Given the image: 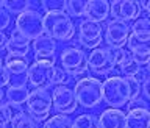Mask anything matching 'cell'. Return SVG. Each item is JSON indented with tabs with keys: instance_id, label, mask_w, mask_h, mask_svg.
Masks as SVG:
<instances>
[{
	"instance_id": "cell-1",
	"label": "cell",
	"mask_w": 150,
	"mask_h": 128,
	"mask_svg": "<svg viewBox=\"0 0 150 128\" xmlns=\"http://www.w3.org/2000/svg\"><path fill=\"white\" fill-rule=\"evenodd\" d=\"M44 33L55 41H70L75 36V25L64 11L45 13L44 16Z\"/></svg>"
},
{
	"instance_id": "cell-2",
	"label": "cell",
	"mask_w": 150,
	"mask_h": 128,
	"mask_svg": "<svg viewBox=\"0 0 150 128\" xmlns=\"http://www.w3.org/2000/svg\"><path fill=\"white\" fill-rule=\"evenodd\" d=\"M74 94L77 103L83 108H96L103 102L102 81L96 77H83L75 83Z\"/></svg>"
},
{
	"instance_id": "cell-3",
	"label": "cell",
	"mask_w": 150,
	"mask_h": 128,
	"mask_svg": "<svg viewBox=\"0 0 150 128\" xmlns=\"http://www.w3.org/2000/svg\"><path fill=\"white\" fill-rule=\"evenodd\" d=\"M102 98L108 106L117 108L125 106L130 102V91L124 77H110L102 81Z\"/></svg>"
},
{
	"instance_id": "cell-4",
	"label": "cell",
	"mask_w": 150,
	"mask_h": 128,
	"mask_svg": "<svg viewBox=\"0 0 150 128\" xmlns=\"http://www.w3.org/2000/svg\"><path fill=\"white\" fill-rule=\"evenodd\" d=\"M52 110H53V106H52V92L49 91V88H38L30 91L27 98V111L36 124L45 122L49 119Z\"/></svg>"
},
{
	"instance_id": "cell-5",
	"label": "cell",
	"mask_w": 150,
	"mask_h": 128,
	"mask_svg": "<svg viewBox=\"0 0 150 128\" xmlns=\"http://www.w3.org/2000/svg\"><path fill=\"white\" fill-rule=\"evenodd\" d=\"M61 67L67 72L70 77L78 78L88 72V55L78 47H69L64 49L59 55Z\"/></svg>"
},
{
	"instance_id": "cell-6",
	"label": "cell",
	"mask_w": 150,
	"mask_h": 128,
	"mask_svg": "<svg viewBox=\"0 0 150 128\" xmlns=\"http://www.w3.org/2000/svg\"><path fill=\"white\" fill-rule=\"evenodd\" d=\"M16 31H19L27 39L35 41L44 35V17L41 13L27 9L19 14L16 19Z\"/></svg>"
},
{
	"instance_id": "cell-7",
	"label": "cell",
	"mask_w": 150,
	"mask_h": 128,
	"mask_svg": "<svg viewBox=\"0 0 150 128\" xmlns=\"http://www.w3.org/2000/svg\"><path fill=\"white\" fill-rule=\"evenodd\" d=\"M55 59H36L35 63L28 66L27 80L35 89L38 88H49L52 84V75H53Z\"/></svg>"
},
{
	"instance_id": "cell-8",
	"label": "cell",
	"mask_w": 150,
	"mask_h": 128,
	"mask_svg": "<svg viewBox=\"0 0 150 128\" xmlns=\"http://www.w3.org/2000/svg\"><path fill=\"white\" fill-rule=\"evenodd\" d=\"M103 28L102 23L84 19L78 23V42L88 50H96L103 42Z\"/></svg>"
},
{
	"instance_id": "cell-9",
	"label": "cell",
	"mask_w": 150,
	"mask_h": 128,
	"mask_svg": "<svg viewBox=\"0 0 150 128\" xmlns=\"http://www.w3.org/2000/svg\"><path fill=\"white\" fill-rule=\"evenodd\" d=\"M88 67L98 75H108L112 70H116L117 66L110 47H98V49L92 50L91 55L88 56Z\"/></svg>"
},
{
	"instance_id": "cell-10",
	"label": "cell",
	"mask_w": 150,
	"mask_h": 128,
	"mask_svg": "<svg viewBox=\"0 0 150 128\" xmlns=\"http://www.w3.org/2000/svg\"><path fill=\"white\" fill-rule=\"evenodd\" d=\"M52 106L58 114L69 116L70 112H74L78 106L74 89L69 86H55L52 91Z\"/></svg>"
},
{
	"instance_id": "cell-11",
	"label": "cell",
	"mask_w": 150,
	"mask_h": 128,
	"mask_svg": "<svg viewBox=\"0 0 150 128\" xmlns=\"http://www.w3.org/2000/svg\"><path fill=\"white\" fill-rule=\"evenodd\" d=\"M141 11H142L141 3L134 0H114L112 3H110V14L112 19L120 22L128 23V21H136L139 19Z\"/></svg>"
},
{
	"instance_id": "cell-12",
	"label": "cell",
	"mask_w": 150,
	"mask_h": 128,
	"mask_svg": "<svg viewBox=\"0 0 150 128\" xmlns=\"http://www.w3.org/2000/svg\"><path fill=\"white\" fill-rule=\"evenodd\" d=\"M130 31L131 28L127 22L111 19L105 27V37L103 39L108 44V47H124L130 36Z\"/></svg>"
},
{
	"instance_id": "cell-13",
	"label": "cell",
	"mask_w": 150,
	"mask_h": 128,
	"mask_svg": "<svg viewBox=\"0 0 150 128\" xmlns=\"http://www.w3.org/2000/svg\"><path fill=\"white\" fill-rule=\"evenodd\" d=\"M31 49L35 52L36 59H45V61H52L55 59V52H56V41L52 39L50 36L42 35L38 39L33 41Z\"/></svg>"
},
{
	"instance_id": "cell-14",
	"label": "cell",
	"mask_w": 150,
	"mask_h": 128,
	"mask_svg": "<svg viewBox=\"0 0 150 128\" xmlns=\"http://www.w3.org/2000/svg\"><path fill=\"white\" fill-rule=\"evenodd\" d=\"M100 128H127V116L122 110L108 108L98 117Z\"/></svg>"
},
{
	"instance_id": "cell-15",
	"label": "cell",
	"mask_w": 150,
	"mask_h": 128,
	"mask_svg": "<svg viewBox=\"0 0 150 128\" xmlns=\"http://www.w3.org/2000/svg\"><path fill=\"white\" fill-rule=\"evenodd\" d=\"M84 16L88 21L102 23L110 16V2H106V0H89L86 5Z\"/></svg>"
},
{
	"instance_id": "cell-16",
	"label": "cell",
	"mask_w": 150,
	"mask_h": 128,
	"mask_svg": "<svg viewBox=\"0 0 150 128\" xmlns=\"http://www.w3.org/2000/svg\"><path fill=\"white\" fill-rule=\"evenodd\" d=\"M8 55H17V56H27L31 50V41L27 39L25 36H22L19 31L14 30L13 35L8 37L6 44Z\"/></svg>"
},
{
	"instance_id": "cell-17",
	"label": "cell",
	"mask_w": 150,
	"mask_h": 128,
	"mask_svg": "<svg viewBox=\"0 0 150 128\" xmlns=\"http://www.w3.org/2000/svg\"><path fill=\"white\" fill-rule=\"evenodd\" d=\"M125 45L131 55H150V36L147 35L130 33Z\"/></svg>"
},
{
	"instance_id": "cell-18",
	"label": "cell",
	"mask_w": 150,
	"mask_h": 128,
	"mask_svg": "<svg viewBox=\"0 0 150 128\" xmlns=\"http://www.w3.org/2000/svg\"><path fill=\"white\" fill-rule=\"evenodd\" d=\"M28 94H30L28 88L23 83H19V84H13V86H9L6 94H5V97L8 98V103L11 106L21 108L23 103H27Z\"/></svg>"
},
{
	"instance_id": "cell-19",
	"label": "cell",
	"mask_w": 150,
	"mask_h": 128,
	"mask_svg": "<svg viewBox=\"0 0 150 128\" xmlns=\"http://www.w3.org/2000/svg\"><path fill=\"white\" fill-rule=\"evenodd\" d=\"M125 116L127 128H150V110H133Z\"/></svg>"
},
{
	"instance_id": "cell-20",
	"label": "cell",
	"mask_w": 150,
	"mask_h": 128,
	"mask_svg": "<svg viewBox=\"0 0 150 128\" xmlns=\"http://www.w3.org/2000/svg\"><path fill=\"white\" fill-rule=\"evenodd\" d=\"M5 69L9 72V75H23L28 70V58L27 56H17V55H8L5 56Z\"/></svg>"
},
{
	"instance_id": "cell-21",
	"label": "cell",
	"mask_w": 150,
	"mask_h": 128,
	"mask_svg": "<svg viewBox=\"0 0 150 128\" xmlns=\"http://www.w3.org/2000/svg\"><path fill=\"white\" fill-rule=\"evenodd\" d=\"M42 128H74V119L64 114H55L44 122Z\"/></svg>"
},
{
	"instance_id": "cell-22",
	"label": "cell",
	"mask_w": 150,
	"mask_h": 128,
	"mask_svg": "<svg viewBox=\"0 0 150 128\" xmlns=\"http://www.w3.org/2000/svg\"><path fill=\"white\" fill-rule=\"evenodd\" d=\"M11 125L13 128H39V125L33 120V117L25 111L16 112L11 119Z\"/></svg>"
},
{
	"instance_id": "cell-23",
	"label": "cell",
	"mask_w": 150,
	"mask_h": 128,
	"mask_svg": "<svg viewBox=\"0 0 150 128\" xmlns=\"http://www.w3.org/2000/svg\"><path fill=\"white\" fill-rule=\"evenodd\" d=\"M86 5L88 2H84V0H67L64 13L69 17H81L86 13Z\"/></svg>"
},
{
	"instance_id": "cell-24",
	"label": "cell",
	"mask_w": 150,
	"mask_h": 128,
	"mask_svg": "<svg viewBox=\"0 0 150 128\" xmlns=\"http://www.w3.org/2000/svg\"><path fill=\"white\" fill-rule=\"evenodd\" d=\"M74 128H100L98 127V117L94 114H80L74 119Z\"/></svg>"
},
{
	"instance_id": "cell-25",
	"label": "cell",
	"mask_w": 150,
	"mask_h": 128,
	"mask_svg": "<svg viewBox=\"0 0 150 128\" xmlns=\"http://www.w3.org/2000/svg\"><path fill=\"white\" fill-rule=\"evenodd\" d=\"M3 8L6 9L9 14H22L23 11L28 9V0H8L5 2Z\"/></svg>"
},
{
	"instance_id": "cell-26",
	"label": "cell",
	"mask_w": 150,
	"mask_h": 128,
	"mask_svg": "<svg viewBox=\"0 0 150 128\" xmlns=\"http://www.w3.org/2000/svg\"><path fill=\"white\" fill-rule=\"evenodd\" d=\"M69 80H70V75L61 66H55L53 75H52V84H55V86H67Z\"/></svg>"
},
{
	"instance_id": "cell-27",
	"label": "cell",
	"mask_w": 150,
	"mask_h": 128,
	"mask_svg": "<svg viewBox=\"0 0 150 128\" xmlns=\"http://www.w3.org/2000/svg\"><path fill=\"white\" fill-rule=\"evenodd\" d=\"M130 28H131L133 33H136V35H147V36H150V19L149 17L136 19Z\"/></svg>"
},
{
	"instance_id": "cell-28",
	"label": "cell",
	"mask_w": 150,
	"mask_h": 128,
	"mask_svg": "<svg viewBox=\"0 0 150 128\" xmlns=\"http://www.w3.org/2000/svg\"><path fill=\"white\" fill-rule=\"evenodd\" d=\"M117 69H119V72L124 74V77H134L136 72L139 70V66L134 63V61H133V56H131V58L125 59Z\"/></svg>"
},
{
	"instance_id": "cell-29",
	"label": "cell",
	"mask_w": 150,
	"mask_h": 128,
	"mask_svg": "<svg viewBox=\"0 0 150 128\" xmlns=\"http://www.w3.org/2000/svg\"><path fill=\"white\" fill-rule=\"evenodd\" d=\"M42 9L45 13H58L66 9V0H42Z\"/></svg>"
},
{
	"instance_id": "cell-30",
	"label": "cell",
	"mask_w": 150,
	"mask_h": 128,
	"mask_svg": "<svg viewBox=\"0 0 150 128\" xmlns=\"http://www.w3.org/2000/svg\"><path fill=\"white\" fill-rule=\"evenodd\" d=\"M125 78V83L128 86V91H130V100L131 98H136V97H141V92H142V86L136 81L134 77H124Z\"/></svg>"
},
{
	"instance_id": "cell-31",
	"label": "cell",
	"mask_w": 150,
	"mask_h": 128,
	"mask_svg": "<svg viewBox=\"0 0 150 128\" xmlns=\"http://www.w3.org/2000/svg\"><path fill=\"white\" fill-rule=\"evenodd\" d=\"M127 108L128 111H133V110H149V103L145 98L142 97H136V98H131V100L127 103Z\"/></svg>"
},
{
	"instance_id": "cell-32",
	"label": "cell",
	"mask_w": 150,
	"mask_h": 128,
	"mask_svg": "<svg viewBox=\"0 0 150 128\" xmlns=\"http://www.w3.org/2000/svg\"><path fill=\"white\" fill-rule=\"evenodd\" d=\"M9 23H11V16H9V13L6 9L2 8L0 9V31L6 30L9 27Z\"/></svg>"
},
{
	"instance_id": "cell-33",
	"label": "cell",
	"mask_w": 150,
	"mask_h": 128,
	"mask_svg": "<svg viewBox=\"0 0 150 128\" xmlns=\"http://www.w3.org/2000/svg\"><path fill=\"white\" fill-rule=\"evenodd\" d=\"M134 78H136V81H138L141 86H142V84L150 78V74H149V70H147V69L139 67V70H138V72H136V75H134Z\"/></svg>"
},
{
	"instance_id": "cell-34",
	"label": "cell",
	"mask_w": 150,
	"mask_h": 128,
	"mask_svg": "<svg viewBox=\"0 0 150 128\" xmlns=\"http://www.w3.org/2000/svg\"><path fill=\"white\" fill-rule=\"evenodd\" d=\"M9 80H11V75H9V72L5 69V66H2V67H0V89L6 86L9 83Z\"/></svg>"
},
{
	"instance_id": "cell-35",
	"label": "cell",
	"mask_w": 150,
	"mask_h": 128,
	"mask_svg": "<svg viewBox=\"0 0 150 128\" xmlns=\"http://www.w3.org/2000/svg\"><path fill=\"white\" fill-rule=\"evenodd\" d=\"M133 56V61L136 64L139 66V67H142V66H149L150 63V55H131Z\"/></svg>"
},
{
	"instance_id": "cell-36",
	"label": "cell",
	"mask_w": 150,
	"mask_h": 128,
	"mask_svg": "<svg viewBox=\"0 0 150 128\" xmlns=\"http://www.w3.org/2000/svg\"><path fill=\"white\" fill-rule=\"evenodd\" d=\"M6 44H8V36L3 31H0V53L3 50H6Z\"/></svg>"
},
{
	"instance_id": "cell-37",
	"label": "cell",
	"mask_w": 150,
	"mask_h": 128,
	"mask_svg": "<svg viewBox=\"0 0 150 128\" xmlns=\"http://www.w3.org/2000/svg\"><path fill=\"white\" fill-rule=\"evenodd\" d=\"M39 8H42V2H33V0H28V9L39 13Z\"/></svg>"
},
{
	"instance_id": "cell-38",
	"label": "cell",
	"mask_w": 150,
	"mask_h": 128,
	"mask_svg": "<svg viewBox=\"0 0 150 128\" xmlns=\"http://www.w3.org/2000/svg\"><path fill=\"white\" fill-rule=\"evenodd\" d=\"M142 92H144V95H145V100L150 102V78L142 84Z\"/></svg>"
},
{
	"instance_id": "cell-39",
	"label": "cell",
	"mask_w": 150,
	"mask_h": 128,
	"mask_svg": "<svg viewBox=\"0 0 150 128\" xmlns=\"http://www.w3.org/2000/svg\"><path fill=\"white\" fill-rule=\"evenodd\" d=\"M139 3H141V8L147 14H150V2H139Z\"/></svg>"
},
{
	"instance_id": "cell-40",
	"label": "cell",
	"mask_w": 150,
	"mask_h": 128,
	"mask_svg": "<svg viewBox=\"0 0 150 128\" xmlns=\"http://www.w3.org/2000/svg\"><path fill=\"white\" fill-rule=\"evenodd\" d=\"M3 97H5V92L0 89V103H2V100H3Z\"/></svg>"
},
{
	"instance_id": "cell-41",
	"label": "cell",
	"mask_w": 150,
	"mask_h": 128,
	"mask_svg": "<svg viewBox=\"0 0 150 128\" xmlns=\"http://www.w3.org/2000/svg\"><path fill=\"white\" fill-rule=\"evenodd\" d=\"M3 5H5V2H3V0H0V9L3 8Z\"/></svg>"
},
{
	"instance_id": "cell-42",
	"label": "cell",
	"mask_w": 150,
	"mask_h": 128,
	"mask_svg": "<svg viewBox=\"0 0 150 128\" xmlns=\"http://www.w3.org/2000/svg\"><path fill=\"white\" fill-rule=\"evenodd\" d=\"M2 66H3V58L0 56V67H2Z\"/></svg>"
},
{
	"instance_id": "cell-43",
	"label": "cell",
	"mask_w": 150,
	"mask_h": 128,
	"mask_svg": "<svg viewBox=\"0 0 150 128\" xmlns=\"http://www.w3.org/2000/svg\"><path fill=\"white\" fill-rule=\"evenodd\" d=\"M147 70H149V74H150V63H149V66H147Z\"/></svg>"
}]
</instances>
